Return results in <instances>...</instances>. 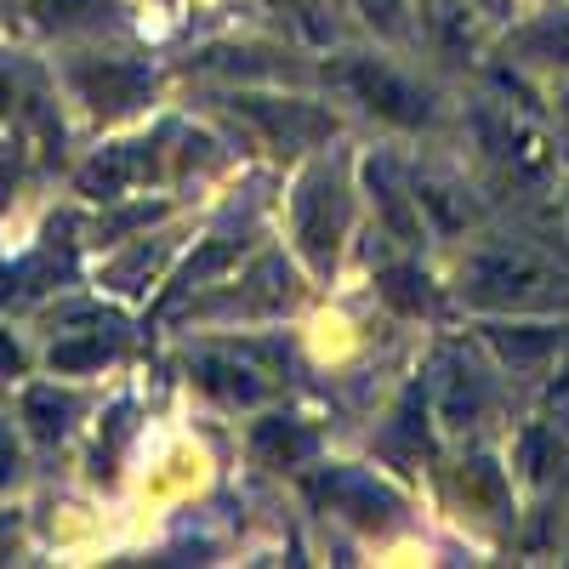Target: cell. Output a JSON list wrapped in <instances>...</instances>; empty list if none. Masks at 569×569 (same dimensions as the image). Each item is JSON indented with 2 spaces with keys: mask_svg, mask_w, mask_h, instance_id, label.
Returning a JSON list of instances; mask_svg holds the SVG:
<instances>
[{
  "mask_svg": "<svg viewBox=\"0 0 569 569\" xmlns=\"http://www.w3.org/2000/svg\"><path fill=\"white\" fill-rule=\"evenodd\" d=\"M200 388L228 399V405H251L262 393V382H251V370L233 365V359H200Z\"/></svg>",
  "mask_w": 569,
  "mask_h": 569,
  "instance_id": "obj_10",
  "label": "cell"
},
{
  "mask_svg": "<svg viewBox=\"0 0 569 569\" xmlns=\"http://www.w3.org/2000/svg\"><path fill=\"white\" fill-rule=\"evenodd\" d=\"M342 86L353 91L370 114H382V120H393V126H421V120H427V91H416L405 74H393L388 63H376V58L348 63V69H342Z\"/></svg>",
  "mask_w": 569,
  "mask_h": 569,
  "instance_id": "obj_3",
  "label": "cell"
},
{
  "mask_svg": "<svg viewBox=\"0 0 569 569\" xmlns=\"http://www.w3.org/2000/svg\"><path fill=\"white\" fill-rule=\"evenodd\" d=\"M69 80L80 91V103L98 114V120H114V114H131L142 98H149L154 74L131 63V58H74L69 63Z\"/></svg>",
  "mask_w": 569,
  "mask_h": 569,
  "instance_id": "obj_1",
  "label": "cell"
},
{
  "mask_svg": "<svg viewBox=\"0 0 569 569\" xmlns=\"http://www.w3.org/2000/svg\"><path fill=\"white\" fill-rule=\"evenodd\" d=\"M240 109L273 137V149L279 154H297L308 149V142H319L330 131V114L308 109V103H268V98H240Z\"/></svg>",
  "mask_w": 569,
  "mask_h": 569,
  "instance_id": "obj_4",
  "label": "cell"
},
{
  "mask_svg": "<svg viewBox=\"0 0 569 569\" xmlns=\"http://www.w3.org/2000/svg\"><path fill=\"white\" fill-rule=\"evenodd\" d=\"M142 149H149V142H126V149H109L103 160H91V166H86L80 188H86V194H98V200L120 194L131 177H142V171L154 166V154H142Z\"/></svg>",
  "mask_w": 569,
  "mask_h": 569,
  "instance_id": "obj_7",
  "label": "cell"
},
{
  "mask_svg": "<svg viewBox=\"0 0 569 569\" xmlns=\"http://www.w3.org/2000/svg\"><path fill=\"white\" fill-rule=\"evenodd\" d=\"M46 29H91L114 18V0H29Z\"/></svg>",
  "mask_w": 569,
  "mask_h": 569,
  "instance_id": "obj_11",
  "label": "cell"
},
{
  "mask_svg": "<svg viewBox=\"0 0 569 569\" xmlns=\"http://www.w3.org/2000/svg\"><path fill=\"white\" fill-rule=\"evenodd\" d=\"M319 496H325L330 507H342V512L365 518V525H376V518L399 512V501H393L388 490H376V479H365V472H337V479H325V485H319Z\"/></svg>",
  "mask_w": 569,
  "mask_h": 569,
  "instance_id": "obj_6",
  "label": "cell"
},
{
  "mask_svg": "<svg viewBox=\"0 0 569 569\" xmlns=\"http://www.w3.org/2000/svg\"><path fill=\"white\" fill-rule=\"evenodd\" d=\"M233 257H240V240H217V246H206V257L200 262H188V273H182V284H206L217 268H228Z\"/></svg>",
  "mask_w": 569,
  "mask_h": 569,
  "instance_id": "obj_15",
  "label": "cell"
},
{
  "mask_svg": "<svg viewBox=\"0 0 569 569\" xmlns=\"http://www.w3.org/2000/svg\"><path fill=\"white\" fill-rule=\"evenodd\" d=\"M7 530H12V518H0V536H7Z\"/></svg>",
  "mask_w": 569,
  "mask_h": 569,
  "instance_id": "obj_19",
  "label": "cell"
},
{
  "mask_svg": "<svg viewBox=\"0 0 569 569\" xmlns=\"http://www.w3.org/2000/svg\"><path fill=\"white\" fill-rule=\"evenodd\" d=\"M342 222H348V200H342V182L330 171H313L297 194V240L308 251L313 268H330L342 246Z\"/></svg>",
  "mask_w": 569,
  "mask_h": 569,
  "instance_id": "obj_2",
  "label": "cell"
},
{
  "mask_svg": "<svg viewBox=\"0 0 569 569\" xmlns=\"http://www.w3.org/2000/svg\"><path fill=\"white\" fill-rule=\"evenodd\" d=\"M103 359H114V337H103V330H91V337H74V342H58V348H52V370H63V376L98 370Z\"/></svg>",
  "mask_w": 569,
  "mask_h": 569,
  "instance_id": "obj_12",
  "label": "cell"
},
{
  "mask_svg": "<svg viewBox=\"0 0 569 569\" xmlns=\"http://www.w3.org/2000/svg\"><path fill=\"white\" fill-rule=\"evenodd\" d=\"M319 450V439L308 433L302 421H284V416H268L251 427V456L268 461V467H302L308 456Z\"/></svg>",
  "mask_w": 569,
  "mask_h": 569,
  "instance_id": "obj_5",
  "label": "cell"
},
{
  "mask_svg": "<svg viewBox=\"0 0 569 569\" xmlns=\"http://www.w3.org/2000/svg\"><path fill=\"white\" fill-rule=\"evenodd\" d=\"M563 114H569V103H563Z\"/></svg>",
  "mask_w": 569,
  "mask_h": 569,
  "instance_id": "obj_20",
  "label": "cell"
},
{
  "mask_svg": "<svg viewBox=\"0 0 569 569\" xmlns=\"http://www.w3.org/2000/svg\"><path fill=\"white\" fill-rule=\"evenodd\" d=\"M7 376H23V348L12 342V330H0V382Z\"/></svg>",
  "mask_w": 569,
  "mask_h": 569,
  "instance_id": "obj_18",
  "label": "cell"
},
{
  "mask_svg": "<svg viewBox=\"0 0 569 569\" xmlns=\"http://www.w3.org/2000/svg\"><path fill=\"white\" fill-rule=\"evenodd\" d=\"M18 479V439H12V427L0 421V490H7Z\"/></svg>",
  "mask_w": 569,
  "mask_h": 569,
  "instance_id": "obj_17",
  "label": "cell"
},
{
  "mask_svg": "<svg viewBox=\"0 0 569 569\" xmlns=\"http://www.w3.org/2000/svg\"><path fill=\"white\" fill-rule=\"evenodd\" d=\"M496 342H501V353H512V359H536V353H547V348H558V337L552 330H518V337H507V330H496Z\"/></svg>",
  "mask_w": 569,
  "mask_h": 569,
  "instance_id": "obj_16",
  "label": "cell"
},
{
  "mask_svg": "<svg viewBox=\"0 0 569 569\" xmlns=\"http://www.w3.org/2000/svg\"><path fill=\"white\" fill-rule=\"evenodd\" d=\"M80 416V399L74 393H58V388H29L23 393V421H29V433L40 445H58L69 427Z\"/></svg>",
  "mask_w": 569,
  "mask_h": 569,
  "instance_id": "obj_8",
  "label": "cell"
},
{
  "mask_svg": "<svg viewBox=\"0 0 569 569\" xmlns=\"http://www.w3.org/2000/svg\"><path fill=\"white\" fill-rule=\"evenodd\" d=\"M246 284H251V291H246L251 308H291V302H297V273L284 268L279 257H262Z\"/></svg>",
  "mask_w": 569,
  "mask_h": 569,
  "instance_id": "obj_9",
  "label": "cell"
},
{
  "mask_svg": "<svg viewBox=\"0 0 569 569\" xmlns=\"http://www.w3.org/2000/svg\"><path fill=\"white\" fill-rule=\"evenodd\" d=\"M525 52L541 63H569V18H547L525 34Z\"/></svg>",
  "mask_w": 569,
  "mask_h": 569,
  "instance_id": "obj_13",
  "label": "cell"
},
{
  "mask_svg": "<svg viewBox=\"0 0 569 569\" xmlns=\"http://www.w3.org/2000/svg\"><path fill=\"white\" fill-rule=\"evenodd\" d=\"M382 297H388L393 308H405V313H421V308H427V279H421L416 268H388V273H382Z\"/></svg>",
  "mask_w": 569,
  "mask_h": 569,
  "instance_id": "obj_14",
  "label": "cell"
}]
</instances>
